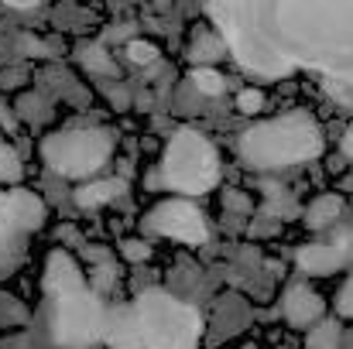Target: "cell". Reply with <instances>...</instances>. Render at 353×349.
<instances>
[{
  "mask_svg": "<svg viewBox=\"0 0 353 349\" xmlns=\"http://www.w3.org/2000/svg\"><path fill=\"white\" fill-rule=\"evenodd\" d=\"M210 14L243 72L312 69L353 86V0H210Z\"/></svg>",
  "mask_w": 353,
  "mask_h": 349,
  "instance_id": "cell-1",
  "label": "cell"
},
{
  "mask_svg": "<svg viewBox=\"0 0 353 349\" xmlns=\"http://www.w3.org/2000/svg\"><path fill=\"white\" fill-rule=\"evenodd\" d=\"M45 302L31 322L38 349H100L107 332V302L86 281L83 267L52 250L45 260Z\"/></svg>",
  "mask_w": 353,
  "mask_h": 349,
  "instance_id": "cell-2",
  "label": "cell"
},
{
  "mask_svg": "<svg viewBox=\"0 0 353 349\" xmlns=\"http://www.w3.org/2000/svg\"><path fill=\"white\" fill-rule=\"evenodd\" d=\"M323 130L309 114H285L264 123H254L240 134V158L254 171H274L319 158Z\"/></svg>",
  "mask_w": 353,
  "mask_h": 349,
  "instance_id": "cell-3",
  "label": "cell"
},
{
  "mask_svg": "<svg viewBox=\"0 0 353 349\" xmlns=\"http://www.w3.org/2000/svg\"><path fill=\"white\" fill-rule=\"evenodd\" d=\"M144 349H199V339L206 332V322L199 308L172 291L151 288L134 298Z\"/></svg>",
  "mask_w": 353,
  "mask_h": 349,
  "instance_id": "cell-4",
  "label": "cell"
},
{
  "mask_svg": "<svg viewBox=\"0 0 353 349\" xmlns=\"http://www.w3.org/2000/svg\"><path fill=\"white\" fill-rule=\"evenodd\" d=\"M220 178V158L199 130H179L161 154V182L175 192L199 195Z\"/></svg>",
  "mask_w": 353,
  "mask_h": 349,
  "instance_id": "cell-5",
  "label": "cell"
},
{
  "mask_svg": "<svg viewBox=\"0 0 353 349\" xmlns=\"http://www.w3.org/2000/svg\"><path fill=\"white\" fill-rule=\"evenodd\" d=\"M110 154H114V137L100 127L55 130L41 140L45 165L62 178H90L110 161Z\"/></svg>",
  "mask_w": 353,
  "mask_h": 349,
  "instance_id": "cell-6",
  "label": "cell"
},
{
  "mask_svg": "<svg viewBox=\"0 0 353 349\" xmlns=\"http://www.w3.org/2000/svg\"><path fill=\"white\" fill-rule=\"evenodd\" d=\"M148 230L158 233V236H168V240H182V243H203L206 240V220L192 202L168 199V202H158L148 213Z\"/></svg>",
  "mask_w": 353,
  "mask_h": 349,
  "instance_id": "cell-7",
  "label": "cell"
},
{
  "mask_svg": "<svg viewBox=\"0 0 353 349\" xmlns=\"http://www.w3.org/2000/svg\"><path fill=\"white\" fill-rule=\"evenodd\" d=\"M281 315L292 329H312L316 322L326 319V302L309 284H292L281 298Z\"/></svg>",
  "mask_w": 353,
  "mask_h": 349,
  "instance_id": "cell-8",
  "label": "cell"
},
{
  "mask_svg": "<svg viewBox=\"0 0 353 349\" xmlns=\"http://www.w3.org/2000/svg\"><path fill=\"white\" fill-rule=\"evenodd\" d=\"M103 346H110V349H144L141 319H137L134 302H130V305H110V308H107Z\"/></svg>",
  "mask_w": 353,
  "mask_h": 349,
  "instance_id": "cell-9",
  "label": "cell"
},
{
  "mask_svg": "<svg viewBox=\"0 0 353 349\" xmlns=\"http://www.w3.org/2000/svg\"><path fill=\"white\" fill-rule=\"evenodd\" d=\"M24 240H28V233L21 230V223L10 209V199L0 195V277H7L24 260Z\"/></svg>",
  "mask_w": 353,
  "mask_h": 349,
  "instance_id": "cell-10",
  "label": "cell"
},
{
  "mask_svg": "<svg viewBox=\"0 0 353 349\" xmlns=\"http://www.w3.org/2000/svg\"><path fill=\"white\" fill-rule=\"evenodd\" d=\"M299 271L302 274H312V277H326V274H336L343 264H347V250L336 246V243H309L299 250Z\"/></svg>",
  "mask_w": 353,
  "mask_h": 349,
  "instance_id": "cell-11",
  "label": "cell"
},
{
  "mask_svg": "<svg viewBox=\"0 0 353 349\" xmlns=\"http://www.w3.org/2000/svg\"><path fill=\"white\" fill-rule=\"evenodd\" d=\"M247 322H250V308H247L243 298H236V295L220 298L216 308H213V339L216 343L220 339H230V336L247 329Z\"/></svg>",
  "mask_w": 353,
  "mask_h": 349,
  "instance_id": "cell-12",
  "label": "cell"
},
{
  "mask_svg": "<svg viewBox=\"0 0 353 349\" xmlns=\"http://www.w3.org/2000/svg\"><path fill=\"white\" fill-rule=\"evenodd\" d=\"M7 199H10V209H14V216H17L21 230H24V233L41 230V223H45V202H41L34 192L17 189V192H10Z\"/></svg>",
  "mask_w": 353,
  "mask_h": 349,
  "instance_id": "cell-13",
  "label": "cell"
},
{
  "mask_svg": "<svg viewBox=\"0 0 353 349\" xmlns=\"http://www.w3.org/2000/svg\"><path fill=\"white\" fill-rule=\"evenodd\" d=\"M120 192H123V182H120V178L90 182V185H79V189H76V206H79V209H97V206L117 199Z\"/></svg>",
  "mask_w": 353,
  "mask_h": 349,
  "instance_id": "cell-14",
  "label": "cell"
},
{
  "mask_svg": "<svg viewBox=\"0 0 353 349\" xmlns=\"http://www.w3.org/2000/svg\"><path fill=\"white\" fill-rule=\"evenodd\" d=\"M340 213H343V199L340 195H319V199H312V206L305 209V226L309 230H323V226H330L333 220H340Z\"/></svg>",
  "mask_w": 353,
  "mask_h": 349,
  "instance_id": "cell-15",
  "label": "cell"
},
{
  "mask_svg": "<svg viewBox=\"0 0 353 349\" xmlns=\"http://www.w3.org/2000/svg\"><path fill=\"white\" fill-rule=\"evenodd\" d=\"M343 336H347V329L336 319H323L309 329L305 349H343Z\"/></svg>",
  "mask_w": 353,
  "mask_h": 349,
  "instance_id": "cell-16",
  "label": "cell"
},
{
  "mask_svg": "<svg viewBox=\"0 0 353 349\" xmlns=\"http://www.w3.org/2000/svg\"><path fill=\"white\" fill-rule=\"evenodd\" d=\"M34 319L24 308V302H17L14 295L0 291V329H28Z\"/></svg>",
  "mask_w": 353,
  "mask_h": 349,
  "instance_id": "cell-17",
  "label": "cell"
},
{
  "mask_svg": "<svg viewBox=\"0 0 353 349\" xmlns=\"http://www.w3.org/2000/svg\"><path fill=\"white\" fill-rule=\"evenodd\" d=\"M192 86H196L199 93H206V96H220V93H223V76H220L216 69L199 65V69H192Z\"/></svg>",
  "mask_w": 353,
  "mask_h": 349,
  "instance_id": "cell-18",
  "label": "cell"
},
{
  "mask_svg": "<svg viewBox=\"0 0 353 349\" xmlns=\"http://www.w3.org/2000/svg\"><path fill=\"white\" fill-rule=\"evenodd\" d=\"M24 175V165H21V154L7 144H0V182H21Z\"/></svg>",
  "mask_w": 353,
  "mask_h": 349,
  "instance_id": "cell-19",
  "label": "cell"
},
{
  "mask_svg": "<svg viewBox=\"0 0 353 349\" xmlns=\"http://www.w3.org/2000/svg\"><path fill=\"white\" fill-rule=\"evenodd\" d=\"M0 349H38L31 326H28V329H21V332H7V336L0 339Z\"/></svg>",
  "mask_w": 353,
  "mask_h": 349,
  "instance_id": "cell-20",
  "label": "cell"
},
{
  "mask_svg": "<svg viewBox=\"0 0 353 349\" xmlns=\"http://www.w3.org/2000/svg\"><path fill=\"white\" fill-rule=\"evenodd\" d=\"M236 110L240 114H257V110H264V93L261 89H243L240 96H236Z\"/></svg>",
  "mask_w": 353,
  "mask_h": 349,
  "instance_id": "cell-21",
  "label": "cell"
},
{
  "mask_svg": "<svg viewBox=\"0 0 353 349\" xmlns=\"http://www.w3.org/2000/svg\"><path fill=\"white\" fill-rule=\"evenodd\" d=\"M336 312H340L343 319H353V274L343 281V288H340V295H336Z\"/></svg>",
  "mask_w": 353,
  "mask_h": 349,
  "instance_id": "cell-22",
  "label": "cell"
},
{
  "mask_svg": "<svg viewBox=\"0 0 353 349\" xmlns=\"http://www.w3.org/2000/svg\"><path fill=\"white\" fill-rule=\"evenodd\" d=\"M127 55H130L134 62H144V65L158 59V52H154V45H148V41H130V45H127Z\"/></svg>",
  "mask_w": 353,
  "mask_h": 349,
  "instance_id": "cell-23",
  "label": "cell"
},
{
  "mask_svg": "<svg viewBox=\"0 0 353 349\" xmlns=\"http://www.w3.org/2000/svg\"><path fill=\"white\" fill-rule=\"evenodd\" d=\"M120 253L127 257V260H148V243H141V240H127L123 246H120Z\"/></svg>",
  "mask_w": 353,
  "mask_h": 349,
  "instance_id": "cell-24",
  "label": "cell"
},
{
  "mask_svg": "<svg viewBox=\"0 0 353 349\" xmlns=\"http://www.w3.org/2000/svg\"><path fill=\"white\" fill-rule=\"evenodd\" d=\"M0 3H7V7H38V3H45V0H0Z\"/></svg>",
  "mask_w": 353,
  "mask_h": 349,
  "instance_id": "cell-25",
  "label": "cell"
},
{
  "mask_svg": "<svg viewBox=\"0 0 353 349\" xmlns=\"http://www.w3.org/2000/svg\"><path fill=\"white\" fill-rule=\"evenodd\" d=\"M343 151H347V154L353 158V127L347 130V134H343Z\"/></svg>",
  "mask_w": 353,
  "mask_h": 349,
  "instance_id": "cell-26",
  "label": "cell"
},
{
  "mask_svg": "<svg viewBox=\"0 0 353 349\" xmlns=\"http://www.w3.org/2000/svg\"><path fill=\"white\" fill-rule=\"evenodd\" d=\"M0 123H3V127H14V120H10V114H7L3 103H0Z\"/></svg>",
  "mask_w": 353,
  "mask_h": 349,
  "instance_id": "cell-27",
  "label": "cell"
},
{
  "mask_svg": "<svg viewBox=\"0 0 353 349\" xmlns=\"http://www.w3.org/2000/svg\"><path fill=\"white\" fill-rule=\"evenodd\" d=\"M343 349H353V329L347 332V336H343Z\"/></svg>",
  "mask_w": 353,
  "mask_h": 349,
  "instance_id": "cell-28",
  "label": "cell"
}]
</instances>
